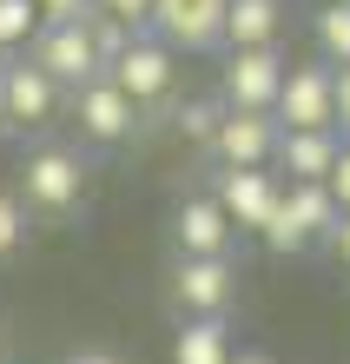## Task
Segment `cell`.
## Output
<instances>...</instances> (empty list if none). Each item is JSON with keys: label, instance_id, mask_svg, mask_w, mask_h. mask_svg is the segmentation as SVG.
Instances as JSON below:
<instances>
[{"label": "cell", "instance_id": "5", "mask_svg": "<svg viewBox=\"0 0 350 364\" xmlns=\"http://www.w3.org/2000/svg\"><path fill=\"white\" fill-rule=\"evenodd\" d=\"M212 199H218V212L231 219V232H265L271 219H278V199H284V179L271 173V166H251V173H218V186H212Z\"/></svg>", "mask_w": 350, "mask_h": 364}, {"label": "cell", "instance_id": "8", "mask_svg": "<svg viewBox=\"0 0 350 364\" xmlns=\"http://www.w3.org/2000/svg\"><path fill=\"white\" fill-rule=\"evenodd\" d=\"M172 298H179L185 318H225L231 298H238V265L231 259H179Z\"/></svg>", "mask_w": 350, "mask_h": 364}, {"label": "cell", "instance_id": "24", "mask_svg": "<svg viewBox=\"0 0 350 364\" xmlns=\"http://www.w3.org/2000/svg\"><path fill=\"white\" fill-rule=\"evenodd\" d=\"M331 199H337V212H350V139H344V153H337V166H331Z\"/></svg>", "mask_w": 350, "mask_h": 364}, {"label": "cell", "instance_id": "27", "mask_svg": "<svg viewBox=\"0 0 350 364\" xmlns=\"http://www.w3.org/2000/svg\"><path fill=\"white\" fill-rule=\"evenodd\" d=\"M67 364H126V358H113V351H99V345H86V351H73Z\"/></svg>", "mask_w": 350, "mask_h": 364}, {"label": "cell", "instance_id": "15", "mask_svg": "<svg viewBox=\"0 0 350 364\" xmlns=\"http://www.w3.org/2000/svg\"><path fill=\"white\" fill-rule=\"evenodd\" d=\"M284 0H225V53L238 47H278Z\"/></svg>", "mask_w": 350, "mask_h": 364}, {"label": "cell", "instance_id": "16", "mask_svg": "<svg viewBox=\"0 0 350 364\" xmlns=\"http://www.w3.org/2000/svg\"><path fill=\"white\" fill-rule=\"evenodd\" d=\"M231 325L225 318H185L179 345H172V364H231Z\"/></svg>", "mask_w": 350, "mask_h": 364}, {"label": "cell", "instance_id": "12", "mask_svg": "<svg viewBox=\"0 0 350 364\" xmlns=\"http://www.w3.org/2000/svg\"><path fill=\"white\" fill-rule=\"evenodd\" d=\"M337 153H344V133H278V153H271V166H278V179H297V186H324L331 179V166H337Z\"/></svg>", "mask_w": 350, "mask_h": 364}, {"label": "cell", "instance_id": "4", "mask_svg": "<svg viewBox=\"0 0 350 364\" xmlns=\"http://www.w3.org/2000/svg\"><path fill=\"white\" fill-rule=\"evenodd\" d=\"M271 119L284 126V133H324V126L337 133V119H331V67H324V60H297V67H284V87H278Z\"/></svg>", "mask_w": 350, "mask_h": 364}, {"label": "cell", "instance_id": "21", "mask_svg": "<svg viewBox=\"0 0 350 364\" xmlns=\"http://www.w3.org/2000/svg\"><path fill=\"white\" fill-rule=\"evenodd\" d=\"M20 239H27V205H20L13 192H0V259H7Z\"/></svg>", "mask_w": 350, "mask_h": 364}, {"label": "cell", "instance_id": "19", "mask_svg": "<svg viewBox=\"0 0 350 364\" xmlns=\"http://www.w3.org/2000/svg\"><path fill=\"white\" fill-rule=\"evenodd\" d=\"M80 27H86V40H93V53H99V67H113V60H119L126 47H133V33H139V27H126L119 14H99V7L86 14Z\"/></svg>", "mask_w": 350, "mask_h": 364}, {"label": "cell", "instance_id": "29", "mask_svg": "<svg viewBox=\"0 0 350 364\" xmlns=\"http://www.w3.org/2000/svg\"><path fill=\"white\" fill-rule=\"evenodd\" d=\"M0 126H7V100H0Z\"/></svg>", "mask_w": 350, "mask_h": 364}, {"label": "cell", "instance_id": "1", "mask_svg": "<svg viewBox=\"0 0 350 364\" xmlns=\"http://www.w3.org/2000/svg\"><path fill=\"white\" fill-rule=\"evenodd\" d=\"M284 87V53L278 47H238L225 53V73H218V100L231 113H271Z\"/></svg>", "mask_w": 350, "mask_h": 364}, {"label": "cell", "instance_id": "11", "mask_svg": "<svg viewBox=\"0 0 350 364\" xmlns=\"http://www.w3.org/2000/svg\"><path fill=\"white\" fill-rule=\"evenodd\" d=\"M172 239H179V259H231V219L218 212L212 192H199V199H185L179 212H172Z\"/></svg>", "mask_w": 350, "mask_h": 364}, {"label": "cell", "instance_id": "20", "mask_svg": "<svg viewBox=\"0 0 350 364\" xmlns=\"http://www.w3.org/2000/svg\"><path fill=\"white\" fill-rule=\"evenodd\" d=\"M33 33H40V7L33 0H0V53L27 47Z\"/></svg>", "mask_w": 350, "mask_h": 364}, {"label": "cell", "instance_id": "7", "mask_svg": "<svg viewBox=\"0 0 350 364\" xmlns=\"http://www.w3.org/2000/svg\"><path fill=\"white\" fill-rule=\"evenodd\" d=\"M20 192H27V205H40V212H73L80 192H86L80 153H67V146H40V153L20 166Z\"/></svg>", "mask_w": 350, "mask_h": 364}, {"label": "cell", "instance_id": "9", "mask_svg": "<svg viewBox=\"0 0 350 364\" xmlns=\"http://www.w3.org/2000/svg\"><path fill=\"white\" fill-rule=\"evenodd\" d=\"M73 119H80V133L93 139V146H119V139H133L139 106L99 73V80H86V87H73Z\"/></svg>", "mask_w": 350, "mask_h": 364}, {"label": "cell", "instance_id": "26", "mask_svg": "<svg viewBox=\"0 0 350 364\" xmlns=\"http://www.w3.org/2000/svg\"><path fill=\"white\" fill-rule=\"evenodd\" d=\"M324 245H331V252H337V265L350 272V212L337 219V232H331V239H324Z\"/></svg>", "mask_w": 350, "mask_h": 364}, {"label": "cell", "instance_id": "22", "mask_svg": "<svg viewBox=\"0 0 350 364\" xmlns=\"http://www.w3.org/2000/svg\"><path fill=\"white\" fill-rule=\"evenodd\" d=\"M331 119H337V133L350 139V67H331Z\"/></svg>", "mask_w": 350, "mask_h": 364}, {"label": "cell", "instance_id": "23", "mask_svg": "<svg viewBox=\"0 0 350 364\" xmlns=\"http://www.w3.org/2000/svg\"><path fill=\"white\" fill-rule=\"evenodd\" d=\"M33 7H40V20H53V27H60V20H86V14H93V0H33Z\"/></svg>", "mask_w": 350, "mask_h": 364}, {"label": "cell", "instance_id": "10", "mask_svg": "<svg viewBox=\"0 0 350 364\" xmlns=\"http://www.w3.org/2000/svg\"><path fill=\"white\" fill-rule=\"evenodd\" d=\"M278 133H284V126H278L271 113H231V106H225V126H218V139H212V159L225 166V173H251V166H271Z\"/></svg>", "mask_w": 350, "mask_h": 364}, {"label": "cell", "instance_id": "6", "mask_svg": "<svg viewBox=\"0 0 350 364\" xmlns=\"http://www.w3.org/2000/svg\"><path fill=\"white\" fill-rule=\"evenodd\" d=\"M106 80H113L133 106H152V100L172 93V80H179V53H172L165 40H152V33H133V47L106 67Z\"/></svg>", "mask_w": 350, "mask_h": 364}, {"label": "cell", "instance_id": "28", "mask_svg": "<svg viewBox=\"0 0 350 364\" xmlns=\"http://www.w3.org/2000/svg\"><path fill=\"white\" fill-rule=\"evenodd\" d=\"M231 364H271L265 351H231Z\"/></svg>", "mask_w": 350, "mask_h": 364}, {"label": "cell", "instance_id": "17", "mask_svg": "<svg viewBox=\"0 0 350 364\" xmlns=\"http://www.w3.org/2000/svg\"><path fill=\"white\" fill-rule=\"evenodd\" d=\"M311 33H317V60L324 67H350V0H324Z\"/></svg>", "mask_w": 350, "mask_h": 364}, {"label": "cell", "instance_id": "3", "mask_svg": "<svg viewBox=\"0 0 350 364\" xmlns=\"http://www.w3.org/2000/svg\"><path fill=\"white\" fill-rule=\"evenodd\" d=\"M146 27L172 53H212L225 47V0H152Z\"/></svg>", "mask_w": 350, "mask_h": 364}, {"label": "cell", "instance_id": "25", "mask_svg": "<svg viewBox=\"0 0 350 364\" xmlns=\"http://www.w3.org/2000/svg\"><path fill=\"white\" fill-rule=\"evenodd\" d=\"M99 14H119L126 27H146V14H152V0H93Z\"/></svg>", "mask_w": 350, "mask_h": 364}, {"label": "cell", "instance_id": "14", "mask_svg": "<svg viewBox=\"0 0 350 364\" xmlns=\"http://www.w3.org/2000/svg\"><path fill=\"white\" fill-rule=\"evenodd\" d=\"M278 219L297 232L304 245H324L337 232V199H331V186H297V179H284V199H278Z\"/></svg>", "mask_w": 350, "mask_h": 364}, {"label": "cell", "instance_id": "13", "mask_svg": "<svg viewBox=\"0 0 350 364\" xmlns=\"http://www.w3.org/2000/svg\"><path fill=\"white\" fill-rule=\"evenodd\" d=\"M0 100H7V126H47L60 106V87L33 60H13V67H0Z\"/></svg>", "mask_w": 350, "mask_h": 364}, {"label": "cell", "instance_id": "2", "mask_svg": "<svg viewBox=\"0 0 350 364\" xmlns=\"http://www.w3.org/2000/svg\"><path fill=\"white\" fill-rule=\"evenodd\" d=\"M27 60L53 80V87H86V80H99V73H106L80 20H60V27H53V20H40V33L27 40Z\"/></svg>", "mask_w": 350, "mask_h": 364}, {"label": "cell", "instance_id": "18", "mask_svg": "<svg viewBox=\"0 0 350 364\" xmlns=\"http://www.w3.org/2000/svg\"><path fill=\"white\" fill-rule=\"evenodd\" d=\"M218 126H225V100H185L179 106V139L185 146H205V153H212V139H218Z\"/></svg>", "mask_w": 350, "mask_h": 364}]
</instances>
